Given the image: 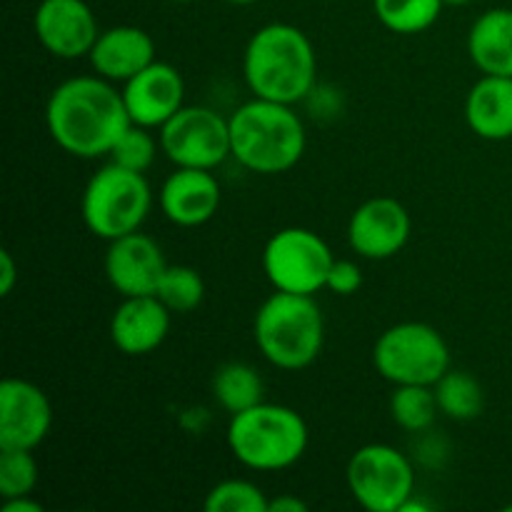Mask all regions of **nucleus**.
Segmentation results:
<instances>
[{"instance_id": "nucleus-1", "label": "nucleus", "mask_w": 512, "mask_h": 512, "mask_svg": "<svg viewBox=\"0 0 512 512\" xmlns=\"http://www.w3.org/2000/svg\"><path fill=\"white\" fill-rule=\"evenodd\" d=\"M45 125L60 150L73 158L95 160L110 155L133 120L125 108L123 90L95 73L55 85L45 105Z\"/></svg>"}, {"instance_id": "nucleus-2", "label": "nucleus", "mask_w": 512, "mask_h": 512, "mask_svg": "<svg viewBox=\"0 0 512 512\" xmlns=\"http://www.w3.org/2000/svg\"><path fill=\"white\" fill-rule=\"evenodd\" d=\"M243 75L253 98L300 103L313 93L318 75L313 40L298 25H263L245 45Z\"/></svg>"}, {"instance_id": "nucleus-3", "label": "nucleus", "mask_w": 512, "mask_h": 512, "mask_svg": "<svg viewBox=\"0 0 512 512\" xmlns=\"http://www.w3.org/2000/svg\"><path fill=\"white\" fill-rule=\"evenodd\" d=\"M228 120L230 153L250 173H288L303 158L308 135L293 105L253 98Z\"/></svg>"}, {"instance_id": "nucleus-4", "label": "nucleus", "mask_w": 512, "mask_h": 512, "mask_svg": "<svg viewBox=\"0 0 512 512\" xmlns=\"http://www.w3.org/2000/svg\"><path fill=\"white\" fill-rule=\"evenodd\" d=\"M253 335L270 365L280 370H303L323 353L325 318L315 295L275 290L255 313Z\"/></svg>"}, {"instance_id": "nucleus-5", "label": "nucleus", "mask_w": 512, "mask_h": 512, "mask_svg": "<svg viewBox=\"0 0 512 512\" xmlns=\"http://www.w3.org/2000/svg\"><path fill=\"white\" fill-rule=\"evenodd\" d=\"M310 443L308 425L298 410L288 405L258 403L230 415L228 448L240 465L260 473L293 468Z\"/></svg>"}, {"instance_id": "nucleus-6", "label": "nucleus", "mask_w": 512, "mask_h": 512, "mask_svg": "<svg viewBox=\"0 0 512 512\" xmlns=\"http://www.w3.org/2000/svg\"><path fill=\"white\" fill-rule=\"evenodd\" d=\"M153 208V190L145 173L113 163L98 170L88 180L80 198L83 223L95 238L115 240L143 228Z\"/></svg>"}, {"instance_id": "nucleus-7", "label": "nucleus", "mask_w": 512, "mask_h": 512, "mask_svg": "<svg viewBox=\"0 0 512 512\" xmlns=\"http://www.w3.org/2000/svg\"><path fill=\"white\" fill-rule=\"evenodd\" d=\"M373 365L393 385H435L450 370V348L438 328L408 320L380 333Z\"/></svg>"}, {"instance_id": "nucleus-8", "label": "nucleus", "mask_w": 512, "mask_h": 512, "mask_svg": "<svg viewBox=\"0 0 512 512\" xmlns=\"http://www.w3.org/2000/svg\"><path fill=\"white\" fill-rule=\"evenodd\" d=\"M348 488L368 512H400L415 495V468L408 455L385 443L363 445L348 463Z\"/></svg>"}, {"instance_id": "nucleus-9", "label": "nucleus", "mask_w": 512, "mask_h": 512, "mask_svg": "<svg viewBox=\"0 0 512 512\" xmlns=\"http://www.w3.org/2000/svg\"><path fill=\"white\" fill-rule=\"evenodd\" d=\"M335 263L330 245L308 228H283L265 243L263 270L275 290L315 295Z\"/></svg>"}, {"instance_id": "nucleus-10", "label": "nucleus", "mask_w": 512, "mask_h": 512, "mask_svg": "<svg viewBox=\"0 0 512 512\" xmlns=\"http://www.w3.org/2000/svg\"><path fill=\"white\" fill-rule=\"evenodd\" d=\"M160 150L175 168L215 170L230 153V120L205 105H183L160 128Z\"/></svg>"}, {"instance_id": "nucleus-11", "label": "nucleus", "mask_w": 512, "mask_h": 512, "mask_svg": "<svg viewBox=\"0 0 512 512\" xmlns=\"http://www.w3.org/2000/svg\"><path fill=\"white\" fill-rule=\"evenodd\" d=\"M53 428V405L43 388L23 378L0 383V448L35 450Z\"/></svg>"}, {"instance_id": "nucleus-12", "label": "nucleus", "mask_w": 512, "mask_h": 512, "mask_svg": "<svg viewBox=\"0 0 512 512\" xmlns=\"http://www.w3.org/2000/svg\"><path fill=\"white\" fill-rule=\"evenodd\" d=\"M413 220L400 200L380 195L370 198L350 215L348 243L360 258L388 260L408 245Z\"/></svg>"}, {"instance_id": "nucleus-13", "label": "nucleus", "mask_w": 512, "mask_h": 512, "mask_svg": "<svg viewBox=\"0 0 512 512\" xmlns=\"http://www.w3.org/2000/svg\"><path fill=\"white\" fill-rule=\"evenodd\" d=\"M33 30L38 43L60 60L88 58L100 35L98 20L85 0H40Z\"/></svg>"}, {"instance_id": "nucleus-14", "label": "nucleus", "mask_w": 512, "mask_h": 512, "mask_svg": "<svg viewBox=\"0 0 512 512\" xmlns=\"http://www.w3.org/2000/svg\"><path fill=\"white\" fill-rule=\"evenodd\" d=\"M103 265L105 278L115 293L123 298H135V295L158 293L160 280L170 263L165 260L163 248L150 235L135 230L123 238L110 240Z\"/></svg>"}, {"instance_id": "nucleus-15", "label": "nucleus", "mask_w": 512, "mask_h": 512, "mask_svg": "<svg viewBox=\"0 0 512 512\" xmlns=\"http://www.w3.org/2000/svg\"><path fill=\"white\" fill-rule=\"evenodd\" d=\"M120 90L130 120L150 130L163 128L185 105L183 73L165 60H153L148 68L123 83Z\"/></svg>"}, {"instance_id": "nucleus-16", "label": "nucleus", "mask_w": 512, "mask_h": 512, "mask_svg": "<svg viewBox=\"0 0 512 512\" xmlns=\"http://www.w3.org/2000/svg\"><path fill=\"white\" fill-rule=\"evenodd\" d=\"M223 190L213 170L175 168L160 188V210L180 228H198L215 218Z\"/></svg>"}, {"instance_id": "nucleus-17", "label": "nucleus", "mask_w": 512, "mask_h": 512, "mask_svg": "<svg viewBox=\"0 0 512 512\" xmlns=\"http://www.w3.org/2000/svg\"><path fill=\"white\" fill-rule=\"evenodd\" d=\"M170 310L158 295L123 298L110 318V340L130 358L150 355L165 343L170 333Z\"/></svg>"}, {"instance_id": "nucleus-18", "label": "nucleus", "mask_w": 512, "mask_h": 512, "mask_svg": "<svg viewBox=\"0 0 512 512\" xmlns=\"http://www.w3.org/2000/svg\"><path fill=\"white\" fill-rule=\"evenodd\" d=\"M88 60L95 73L110 83H128L133 75L158 58H155V40L150 38L148 30L138 25H115L100 30Z\"/></svg>"}, {"instance_id": "nucleus-19", "label": "nucleus", "mask_w": 512, "mask_h": 512, "mask_svg": "<svg viewBox=\"0 0 512 512\" xmlns=\"http://www.w3.org/2000/svg\"><path fill=\"white\" fill-rule=\"evenodd\" d=\"M465 120L483 140L512 138V78L483 75L465 98Z\"/></svg>"}, {"instance_id": "nucleus-20", "label": "nucleus", "mask_w": 512, "mask_h": 512, "mask_svg": "<svg viewBox=\"0 0 512 512\" xmlns=\"http://www.w3.org/2000/svg\"><path fill=\"white\" fill-rule=\"evenodd\" d=\"M468 55L483 75L512 78V10L490 8L468 33Z\"/></svg>"}, {"instance_id": "nucleus-21", "label": "nucleus", "mask_w": 512, "mask_h": 512, "mask_svg": "<svg viewBox=\"0 0 512 512\" xmlns=\"http://www.w3.org/2000/svg\"><path fill=\"white\" fill-rule=\"evenodd\" d=\"M213 398L230 415L263 403V380L248 363H225L213 375Z\"/></svg>"}, {"instance_id": "nucleus-22", "label": "nucleus", "mask_w": 512, "mask_h": 512, "mask_svg": "<svg viewBox=\"0 0 512 512\" xmlns=\"http://www.w3.org/2000/svg\"><path fill=\"white\" fill-rule=\"evenodd\" d=\"M435 398H438V408L445 418L458 420V423H468L475 420L485 408V393L478 378L465 370L450 368L438 383L433 385Z\"/></svg>"}, {"instance_id": "nucleus-23", "label": "nucleus", "mask_w": 512, "mask_h": 512, "mask_svg": "<svg viewBox=\"0 0 512 512\" xmlns=\"http://www.w3.org/2000/svg\"><path fill=\"white\" fill-rule=\"evenodd\" d=\"M443 5V0H373L380 23L398 35H418L433 28Z\"/></svg>"}, {"instance_id": "nucleus-24", "label": "nucleus", "mask_w": 512, "mask_h": 512, "mask_svg": "<svg viewBox=\"0 0 512 512\" xmlns=\"http://www.w3.org/2000/svg\"><path fill=\"white\" fill-rule=\"evenodd\" d=\"M438 398L433 385H395L390 395V415L408 433H425L438 418Z\"/></svg>"}, {"instance_id": "nucleus-25", "label": "nucleus", "mask_w": 512, "mask_h": 512, "mask_svg": "<svg viewBox=\"0 0 512 512\" xmlns=\"http://www.w3.org/2000/svg\"><path fill=\"white\" fill-rule=\"evenodd\" d=\"M155 295L163 300L170 313H193L205 298L203 275L190 265H168Z\"/></svg>"}, {"instance_id": "nucleus-26", "label": "nucleus", "mask_w": 512, "mask_h": 512, "mask_svg": "<svg viewBox=\"0 0 512 512\" xmlns=\"http://www.w3.org/2000/svg\"><path fill=\"white\" fill-rule=\"evenodd\" d=\"M208 512H268L270 498L250 480H223L205 495Z\"/></svg>"}, {"instance_id": "nucleus-27", "label": "nucleus", "mask_w": 512, "mask_h": 512, "mask_svg": "<svg viewBox=\"0 0 512 512\" xmlns=\"http://www.w3.org/2000/svg\"><path fill=\"white\" fill-rule=\"evenodd\" d=\"M38 485V460L33 450L0 448V498L13 500L33 495Z\"/></svg>"}, {"instance_id": "nucleus-28", "label": "nucleus", "mask_w": 512, "mask_h": 512, "mask_svg": "<svg viewBox=\"0 0 512 512\" xmlns=\"http://www.w3.org/2000/svg\"><path fill=\"white\" fill-rule=\"evenodd\" d=\"M155 155H158V140L153 138L150 128L133 123L120 135L108 158L123 168L135 170V173H145L153 165Z\"/></svg>"}, {"instance_id": "nucleus-29", "label": "nucleus", "mask_w": 512, "mask_h": 512, "mask_svg": "<svg viewBox=\"0 0 512 512\" xmlns=\"http://www.w3.org/2000/svg\"><path fill=\"white\" fill-rule=\"evenodd\" d=\"M363 285V273H360V265L353 263V260H338L335 258L333 268L328 273V283H325V290L335 295H355Z\"/></svg>"}, {"instance_id": "nucleus-30", "label": "nucleus", "mask_w": 512, "mask_h": 512, "mask_svg": "<svg viewBox=\"0 0 512 512\" xmlns=\"http://www.w3.org/2000/svg\"><path fill=\"white\" fill-rule=\"evenodd\" d=\"M0 263H3V273H0V295L13 293L15 283H18V268L10 255V250H0Z\"/></svg>"}, {"instance_id": "nucleus-31", "label": "nucleus", "mask_w": 512, "mask_h": 512, "mask_svg": "<svg viewBox=\"0 0 512 512\" xmlns=\"http://www.w3.org/2000/svg\"><path fill=\"white\" fill-rule=\"evenodd\" d=\"M308 510V503L295 495H280V498L270 500L268 512H305Z\"/></svg>"}, {"instance_id": "nucleus-32", "label": "nucleus", "mask_w": 512, "mask_h": 512, "mask_svg": "<svg viewBox=\"0 0 512 512\" xmlns=\"http://www.w3.org/2000/svg\"><path fill=\"white\" fill-rule=\"evenodd\" d=\"M3 512H43V505L38 500H33L30 495H23V498H13V500H3Z\"/></svg>"}, {"instance_id": "nucleus-33", "label": "nucleus", "mask_w": 512, "mask_h": 512, "mask_svg": "<svg viewBox=\"0 0 512 512\" xmlns=\"http://www.w3.org/2000/svg\"><path fill=\"white\" fill-rule=\"evenodd\" d=\"M223 3H230V5H253V3H258V0H223Z\"/></svg>"}, {"instance_id": "nucleus-34", "label": "nucleus", "mask_w": 512, "mask_h": 512, "mask_svg": "<svg viewBox=\"0 0 512 512\" xmlns=\"http://www.w3.org/2000/svg\"><path fill=\"white\" fill-rule=\"evenodd\" d=\"M445 5H468V3H473V0H443Z\"/></svg>"}, {"instance_id": "nucleus-35", "label": "nucleus", "mask_w": 512, "mask_h": 512, "mask_svg": "<svg viewBox=\"0 0 512 512\" xmlns=\"http://www.w3.org/2000/svg\"><path fill=\"white\" fill-rule=\"evenodd\" d=\"M170 3H193V0H170Z\"/></svg>"}]
</instances>
